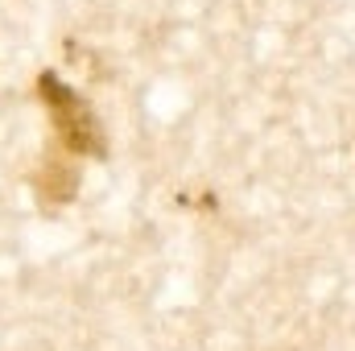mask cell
<instances>
[{
    "label": "cell",
    "instance_id": "obj_1",
    "mask_svg": "<svg viewBox=\"0 0 355 351\" xmlns=\"http://www.w3.org/2000/svg\"><path fill=\"white\" fill-rule=\"evenodd\" d=\"M37 87H42V99H46L50 112H54V124H58L62 141H67L75 153L103 157V149H107V145H103V128H99V120H95V112H91L87 103L67 87L58 75H42Z\"/></svg>",
    "mask_w": 355,
    "mask_h": 351
}]
</instances>
